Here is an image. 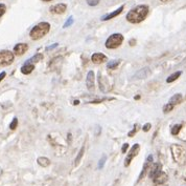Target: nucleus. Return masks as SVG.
Here are the masks:
<instances>
[{
    "label": "nucleus",
    "instance_id": "obj_21",
    "mask_svg": "<svg viewBox=\"0 0 186 186\" xmlns=\"http://www.w3.org/2000/svg\"><path fill=\"white\" fill-rule=\"evenodd\" d=\"M119 63H120V60H112L107 64V67L110 68V70H115V68L119 65Z\"/></svg>",
    "mask_w": 186,
    "mask_h": 186
},
{
    "label": "nucleus",
    "instance_id": "obj_20",
    "mask_svg": "<svg viewBox=\"0 0 186 186\" xmlns=\"http://www.w3.org/2000/svg\"><path fill=\"white\" fill-rule=\"evenodd\" d=\"M42 59H43V55H42V54H37V55H34V57H31L30 59H28V61L26 63H30V64H34V63L39 62V61L42 60Z\"/></svg>",
    "mask_w": 186,
    "mask_h": 186
},
{
    "label": "nucleus",
    "instance_id": "obj_23",
    "mask_svg": "<svg viewBox=\"0 0 186 186\" xmlns=\"http://www.w3.org/2000/svg\"><path fill=\"white\" fill-rule=\"evenodd\" d=\"M181 128H182V125H181V124H176V125L172 126V134L174 135V136H177V135L179 134V132L181 131Z\"/></svg>",
    "mask_w": 186,
    "mask_h": 186
},
{
    "label": "nucleus",
    "instance_id": "obj_18",
    "mask_svg": "<svg viewBox=\"0 0 186 186\" xmlns=\"http://www.w3.org/2000/svg\"><path fill=\"white\" fill-rule=\"evenodd\" d=\"M38 164L42 167H47L50 165V160L46 157H40L38 158Z\"/></svg>",
    "mask_w": 186,
    "mask_h": 186
},
{
    "label": "nucleus",
    "instance_id": "obj_4",
    "mask_svg": "<svg viewBox=\"0 0 186 186\" xmlns=\"http://www.w3.org/2000/svg\"><path fill=\"white\" fill-rule=\"evenodd\" d=\"M123 41V36L121 34H113L106 41V47L109 50L117 49L118 46L121 45Z\"/></svg>",
    "mask_w": 186,
    "mask_h": 186
},
{
    "label": "nucleus",
    "instance_id": "obj_6",
    "mask_svg": "<svg viewBox=\"0 0 186 186\" xmlns=\"http://www.w3.org/2000/svg\"><path fill=\"white\" fill-rule=\"evenodd\" d=\"M139 150H140V145L139 144H137V143H136V144L133 145V147L131 148V149H130L129 153H127L126 160H124V166L127 167V166L130 165V164H131L132 160L138 155Z\"/></svg>",
    "mask_w": 186,
    "mask_h": 186
},
{
    "label": "nucleus",
    "instance_id": "obj_34",
    "mask_svg": "<svg viewBox=\"0 0 186 186\" xmlns=\"http://www.w3.org/2000/svg\"><path fill=\"white\" fill-rule=\"evenodd\" d=\"M58 46V43H55V44H54V45H50V46H48L47 47V50H52V49H55V47H57Z\"/></svg>",
    "mask_w": 186,
    "mask_h": 186
},
{
    "label": "nucleus",
    "instance_id": "obj_27",
    "mask_svg": "<svg viewBox=\"0 0 186 186\" xmlns=\"http://www.w3.org/2000/svg\"><path fill=\"white\" fill-rule=\"evenodd\" d=\"M99 1L100 0H87V3H88V5H90V6H95V5L99 3Z\"/></svg>",
    "mask_w": 186,
    "mask_h": 186
},
{
    "label": "nucleus",
    "instance_id": "obj_7",
    "mask_svg": "<svg viewBox=\"0 0 186 186\" xmlns=\"http://www.w3.org/2000/svg\"><path fill=\"white\" fill-rule=\"evenodd\" d=\"M152 163H153V156L150 155V156H148V158H147L144 165H143V167H142V171H141V172H140L139 178H138V182H139L141 179H143L145 175H147V172H148V169H151V167H152Z\"/></svg>",
    "mask_w": 186,
    "mask_h": 186
},
{
    "label": "nucleus",
    "instance_id": "obj_28",
    "mask_svg": "<svg viewBox=\"0 0 186 186\" xmlns=\"http://www.w3.org/2000/svg\"><path fill=\"white\" fill-rule=\"evenodd\" d=\"M5 11H6V6H5V4L0 3V18L3 16V14L5 13Z\"/></svg>",
    "mask_w": 186,
    "mask_h": 186
},
{
    "label": "nucleus",
    "instance_id": "obj_32",
    "mask_svg": "<svg viewBox=\"0 0 186 186\" xmlns=\"http://www.w3.org/2000/svg\"><path fill=\"white\" fill-rule=\"evenodd\" d=\"M127 148H129V144L127 143H124V144L123 145V147H121V151H123V154H126Z\"/></svg>",
    "mask_w": 186,
    "mask_h": 186
},
{
    "label": "nucleus",
    "instance_id": "obj_9",
    "mask_svg": "<svg viewBox=\"0 0 186 186\" xmlns=\"http://www.w3.org/2000/svg\"><path fill=\"white\" fill-rule=\"evenodd\" d=\"M86 85L89 91H93V89H94V71H90L89 73L87 74Z\"/></svg>",
    "mask_w": 186,
    "mask_h": 186
},
{
    "label": "nucleus",
    "instance_id": "obj_3",
    "mask_svg": "<svg viewBox=\"0 0 186 186\" xmlns=\"http://www.w3.org/2000/svg\"><path fill=\"white\" fill-rule=\"evenodd\" d=\"M172 149V155L174 158L175 162H177L180 165H184L186 163V149L183 146L174 144L171 147Z\"/></svg>",
    "mask_w": 186,
    "mask_h": 186
},
{
    "label": "nucleus",
    "instance_id": "obj_1",
    "mask_svg": "<svg viewBox=\"0 0 186 186\" xmlns=\"http://www.w3.org/2000/svg\"><path fill=\"white\" fill-rule=\"evenodd\" d=\"M148 14V6L145 4H140L135 6L127 13V20L130 23H140L147 18Z\"/></svg>",
    "mask_w": 186,
    "mask_h": 186
},
{
    "label": "nucleus",
    "instance_id": "obj_13",
    "mask_svg": "<svg viewBox=\"0 0 186 186\" xmlns=\"http://www.w3.org/2000/svg\"><path fill=\"white\" fill-rule=\"evenodd\" d=\"M151 70L148 67H144V68H141L139 71H137L136 74L134 75V78L135 79H143V78H147L151 75Z\"/></svg>",
    "mask_w": 186,
    "mask_h": 186
},
{
    "label": "nucleus",
    "instance_id": "obj_37",
    "mask_svg": "<svg viewBox=\"0 0 186 186\" xmlns=\"http://www.w3.org/2000/svg\"><path fill=\"white\" fill-rule=\"evenodd\" d=\"M139 98H140V96H136V97H135V99L138 100V99H139Z\"/></svg>",
    "mask_w": 186,
    "mask_h": 186
},
{
    "label": "nucleus",
    "instance_id": "obj_25",
    "mask_svg": "<svg viewBox=\"0 0 186 186\" xmlns=\"http://www.w3.org/2000/svg\"><path fill=\"white\" fill-rule=\"evenodd\" d=\"M106 160H107V157H106L105 155L103 156V158H100V160H99V162H98V165H97V167H98V169H102L103 166H105V163H106Z\"/></svg>",
    "mask_w": 186,
    "mask_h": 186
},
{
    "label": "nucleus",
    "instance_id": "obj_10",
    "mask_svg": "<svg viewBox=\"0 0 186 186\" xmlns=\"http://www.w3.org/2000/svg\"><path fill=\"white\" fill-rule=\"evenodd\" d=\"M28 50V45L26 43H18L14 46V54L17 56L23 55Z\"/></svg>",
    "mask_w": 186,
    "mask_h": 186
},
{
    "label": "nucleus",
    "instance_id": "obj_17",
    "mask_svg": "<svg viewBox=\"0 0 186 186\" xmlns=\"http://www.w3.org/2000/svg\"><path fill=\"white\" fill-rule=\"evenodd\" d=\"M181 101H182V95L181 94H176V95L172 96L171 99H169L168 103H171V104H172V105H176V104H179Z\"/></svg>",
    "mask_w": 186,
    "mask_h": 186
},
{
    "label": "nucleus",
    "instance_id": "obj_19",
    "mask_svg": "<svg viewBox=\"0 0 186 186\" xmlns=\"http://www.w3.org/2000/svg\"><path fill=\"white\" fill-rule=\"evenodd\" d=\"M182 75V71H176V73H174V74H172L171 76L168 77V78L166 79V82L167 83H172V82H174V81H176L178 78H179L180 76Z\"/></svg>",
    "mask_w": 186,
    "mask_h": 186
},
{
    "label": "nucleus",
    "instance_id": "obj_11",
    "mask_svg": "<svg viewBox=\"0 0 186 186\" xmlns=\"http://www.w3.org/2000/svg\"><path fill=\"white\" fill-rule=\"evenodd\" d=\"M167 179H168V178H167V175L165 174V172L161 171L160 174L157 175V176L154 178L153 182L155 185H161V184H164V183L167 181Z\"/></svg>",
    "mask_w": 186,
    "mask_h": 186
},
{
    "label": "nucleus",
    "instance_id": "obj_36",
    "mask_svg": "<svg viewBox=\"0 0 186 186\" xmlns=\"http://www.w3.org/2000/svg\"><path fill=\"white\" fill-rule=\"evenodd\" d=\"M160 1H162V2H169L171 0H160Z\"/></svg>",
    "mask_w": 186,
    "mask_h": 186
},
{
    "label": "nucleus",
    "instance_id": "obj_24",
    "mask_svg": "<svg viewBox=\"0 0 186 186\" xmlns=\"http://www.w3.org/2000/svg\"><path fill=\"white\" fill-rule=\"evenodd\" d=\"M174 107H175V105L171 104V103H167V104H165L163 106V113L164 114L169 113V111H172V110H174Z\"/></svg>",
    "mask_w": 186,
    "mask_h": 186
},
{
    "label": "nucleus",
    "instance_id": "obj_14",
    "mask_svg": "<svg viewBox=\"0 0 186 186\" xmlns=\"http://www.w3.org/2000/svg\"><path fill=\"white\" fill-rule=\"evenodd\" d=\"M123 6L119 7V9H117L116 11H114V12L110 13V14L103 16V17H102V20H103V21H107V20L112 19V18L116 17V16H118L119 14H121V13H123Z\"/></svg>",
    "mask_w": 186,
    "mask_h": 186
},
{
    "label": "nucleus",
    "instance_id": "obj_30",
    "mask_svg": "<svg viewBox=\"0 0 186 186\" xmlns=\"http://www.w3.org/2000/svg\"><path fill=\"white\" fill-rule=\"evenodd\" d=\"M73 23V18L72 17H70L69 18V20H67L65 22V24H64V28H68V26H70L71 24Z\"/></svg>",
    "mask_w": 186,
    "mask_h": 186
},
{
    "label": "nucleus",
    "instance_id": "obj_22",
    "mask_svg": "<svg viewBox=\"0 0 186 186\" xmlns=\"http://www.w3.org/2000/svg\"><path fill=\"white\" fill-rule=\"evenodd\" d=\"M84 151H85V146L83 145L82 146V148H81V150L79 151V155H78V157L75 158V161H74V165H78V164L79 163V161H81V159H82V157H83V155H84Z\"/></svg>",
    "mask_w": 186,
    "mask_h": 186
},
{
    "label": "nucleus",
    "instance_id": "obj_26",
    "mask_svg": "<svg viewBox=\"0 0 186 186\" xmlns=\"http://www.w3.org/2000/svg\"><path fill=\"white\" fill-rule=\"evenodd\" d=\"M17 125H18V119L17 118H14V120H13L12 123L10 124V128L12 129V131H14V129H16Z\"/></svg>",
    "mask_w": 186,
    "mask_h": 186
},
{
    "label": "nucleus",
    "instance_id": "obj_33",
    "mask_svg": "<svg viewBox=\"0 0 186 186\" xmlns=\"http://www.w3.org/2000/svg\"><path fill=\"white\" fill-rule=\"evenodd\" d=\"M5 76H6V73H5V71H2V73H0V82L3 80Z\"/></svg>",
    "mask_w": 186,
    "mask_h": 186
},
{
    "label": "nucleus",
    "instance_id": "obj_2",
    "mask_svg": "<svg viewBox=\"0 0 186 186\" xmlns=\"http://www.w3.org/2000/svg\"><path fill=\"white\" fill-rule=\"evenodd\" d=\"M50 31V24L48 22H41L31 28L30 36L33 40H39L44 37Z\"/></svg>",
    "mask_w": 186,
    "mask_h": 186
},
{
    "label": "nucleus",
    "instance_id": "obj_16",
    "mask_svg": "<svg viewBox=\"0 0 186 186\" xmlns=\"http://www.w3.org/2000/svg\"><path fill=\"white\" fill-rule=\"evenodd\" d=\"M34 70V64H30V63H25L24 65L21 67V73L24 74V75H30Z\"/></svg>",
    "mask_w": 186,
    "mask_h": 186
},
{
    "label": "nucleus",
    "instance_id": "obj_29",
    "mask_svg": "<svg viewBox=\"0 0 186 186\" xmlns=\"http://www.w3.org/2000/svg\"><path fill=\"white\" fill-rule=\"evenodd\" d=\"M137 131H138V125L136 124V125H134V128H133L132 131L129 132V137H133L137 132Z\"/></svg>",
    "mask_w": 186,
    "mask_h": 186
},
{
    "label": "nucleus",
    "instance_id": "obj_31",
    "mask_svg": "<svg viewBox=\"0 0 186 186\" xmlns=\"http://www.w3.org/2000/svg\"><path fill=\"white\" fill-rule=\"evenodd\" d=\"M151 124L150 123H147V124H144V125H143V127H142V129H143V132H148L151 129Z\"/></svg>",
    "mask_w": 186,
    "mask_h": 186
},
{
    "label": "nucleus",
    "instance_id": "obj_5",
    "mask_svg": "<svg viewBox=\"0 0 186 186\" xmlns=\"http://www.w3.org/2000/svg\"><path fill=\"white\" fill-rule=\"evenodd\" d=\"M14 53L10 50H1L0 52V66H6L13 63L14 61Z\"/></svg>",
    "mask_w": 186,
    "mask_h": 186
},
{
    "label": "nucleus",
    "instance_id": "obj_38",
    "mask_svg": "<svg viewBox=\"0 0 186 186\" xmlns=\"http://www.w3.org/2000/svg\"><path fill=\"white\" fill-rule=\"evenodd\" d=\"M43 1H46V2H48V1H51V0H43Z\"/></svg>",
    "mask_w": 186,
    "mask_h": 186
},
{
    "label": "nucleus",
    "instance_id": "obj_15",
    "mask_svg": "<svg viewBox=\"0 0 186 186\" xmlns=\"http://www.w3.org/2000/svg\"><path fill=\"white\" fill-rule=\"evenodd\" d=\"M161 164L160 163H155L154 165L151 167V171H150V177L151 179H154L157 175H159L160 172L162 171H161Z\"/></svg>",
    "mask_w": 186,
    "mask_h": 186
},
{
    "label": "nucleus",
    "instance_id": "obj_12",
    "mask_svg": "<svg viewBox=\"0 0 186 186\" xmlns=\"http://www.w3.org/2000/svg\"><path fill=\"white\" fill-rule=\"evenodd\" d=\"M66 9H67L66 4H64V3H59V4L54 5L52 7H50V12H51L52 14L61 15V14H63V13H65Z\"/></svg>",
    "mask_w": 186,
    "mask_h": 186
},
{
    "label": "nucleus",
    "instance_id": "obj_35",
    "mask_svg": "<svg viewBox=\"0 0 186 186\" xmlns=\"http://www.w3.org/2000/svg\"><path fill=\"white\" fill-rule=\"evenodd\" d=\"M79 103V100H75V101L73 102V104H74V105H78Z\"/></svg>",
    "mask_w": 186,
    "mask_h": 186
},
{
    "label": "nucleus",
    "instance_id": "obj_8",
    "mask_svg": "<svg viewBox=\"0 0 186 186\" xmlns=\"http://www.w3.org/2000/svg\"><path fill=\"white\" fill-rule=\"evenodd\" d=\"M91 60L95 64H100V63H103L107 61V57H106V55L102 54V53H95V54L92 55Z\"/></svg>",
    "mask_w": 186,
    "mask_h": 186
}]
</instances>
